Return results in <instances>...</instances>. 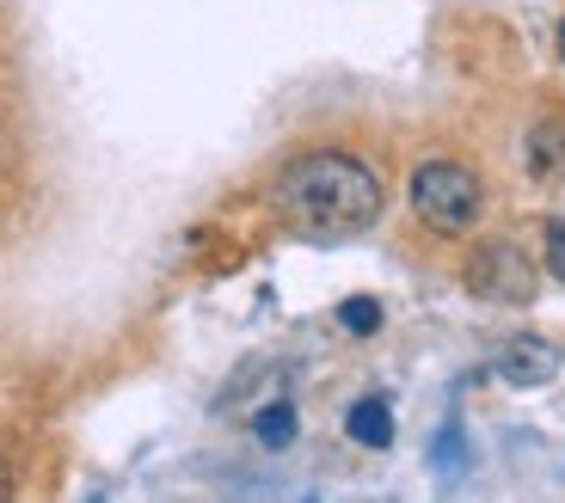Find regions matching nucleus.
<instances>
[{"label":"nucleus","instance_id":"obj_1","mask_svg":"<svg viewBox=\"0 0 565 503\" xmlns=\"http://www.w3.org/2000/svg\"><path fill=\"white\" fill-rule=\"evenodd\" d=\"M270 203L301 234H363L382 215V179L351 154H301L277 172Z\"/></svg>","mask_w":565,"mask_h":503},{"label":"nucleus","instance_id":"obj_2","mask_svg":"<svg viewBox=\"0 0 565 503\" xmlns=\"http://www.w3.org/2000/svg\"><path fill=\"white\" fill-rule=\"evenodd\" d=\"M480 179L461 167V160H424L412 172V210H418L424 227H437V234H461V227L480 222Z\"/></svg>","mask_w":565,"mask_h":503},{"label":"nucleus","instance_id":"obj_3","mask_svg":"<svg viewBox=\"0 0 565 503\" xmlns=\"http://www.w3.org/2000/svg\"><path fill=\"white\" fill-rule=\"evenodd\" d=\"M467 282H473L480 301H504V308L535 301V265L516 246H480L473 265H467Z\"/></svg>","mask_w":565,"mask_h":503},{"label":"nucleus","instance_id":"obj_4","mask_svg":"<svg viewBox=\"0 0 565 503\" xmlns=\"http://www.w3.org/2000/svg\"><path fill=\"white\" fill-rule=\"evenodd\" d=\"M492 368H498V381H504V387H547V381L559 375V350H553L547 338L523 332V338H510V344L498 350Z\"/></svg>","mask_w":565,"mask_h":503},{"label":"nucleus","instance_id":"obj_5","mask_svg":"<svg viewBox=\"0 0 565 503\" xmlns=\"http://www.w3.org/2000/svg\"><path fill=\"white\" fill-rule=\"evenodd\" d=\"M344 430H351V442H363V448H387L394 442V406H387L382 393H375V399H356L351 418H344Z\"/></svg>","mask_w":565,"mask_h":503},{"label":"nucleus","instance_id":"obj_6","mask_svg":"<svg viewBox=\"0 0 565 503\" xmlns=\"http://www.w3.org/2000/svg\"><path fill=\"white\" fill-rule=\"evenodd\" d=\"M296 430H301V418H296V406H289V399H277V406H265L253 418V436L265 448H289V442H296Z\"/></svg>","mask_w":565,"mask_h":503},{"label":"nucleus","instance_id":"obj_7","mask_svg":"<svg viewBox=\"0 0 565 503\" xmlns=\"http://www.w3.org/2000/svg\"><path fill=\"white\" fill-rule=\"evenodd\" d=\"M339 325H344V332H356V338H369L375 325H382V301H369V295H351V301L339 308Z\"/></svg>","mask_w":565,"mask_h":503},{"label":"nucleus","instance_id":"obj_8","mask_svg":"<svg viewBox=\"0 0 565 503\" xmlns=\"http://www.w3.org/2000/svg\"><path fill=\"white\" fill-rule=\"evenodd\" d=\"M559 148H565L559 124H541V129H535V141H529V167H535V172H553V160H559Z\"/></svg>","mask_w":565,"mask_h":503},{"label":"nucleus","instance_id":"obj_9","mask_svg":"<svg viewBox=\"0 0 565 503\" xmlns=\"http://www.w3.org/2000/svg\"><path fill=\"white\" fill-rule=\"evenodd\" d=\"M547 270L565 282V215H559V222H547Z\"/></svg>","mask_w":565,"mask_h":503},{"label":"nucleus","instance_id":"obj_10","mask_svg":"<svg viewBox=\"0 0 565 503\" xmlns=\"http://www.w3.org/2000/svg\"><path fill=\"white\" fill-rule=\"evenodd\" d=\"M559 62H565V19H559Z\"/></svg>","mask_w":565,"mask_h":503},{"label":"nucleus","instance_id":"obj_11","mask_svg":"<svg viewBox=\"0 0 565 503\" xmlns=\"http://www.w3.org/2000/svg\"><path fill=\"white\" fill-rule=\"evenodd\" d=\"M0 503H7V479H0Z\"/></svg>","mask_w":565,"mask_h":503}]
</instances>
